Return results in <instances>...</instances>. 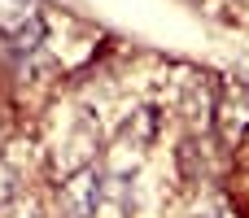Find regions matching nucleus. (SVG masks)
Returning <instances> with one entry per match:
<instances>
[{
	"instance_id": "nucleus-5",
	"label": "nucleus",
	"mask_w": 249,
	"mask_h": 218,
	"mask_svg": "<svg viewBox=\"0 0 249 218\" xmlns=\"http://www.w3.org/2000/svg\"><path fill=\"white\" fill-rule=\"evenodd\" d=\"M245 9H249V0H245Z\"/></svg>"
},
{
	"instance_id": "nucleus-3",
	"label": "nucleus",
	"mask_w": 249,
	"mask_h": 218,
	"mask_svg": "<svg viewBox=\"0 0 249 218\" xmlns=\"http://www.w3.org/2000/svg\"><path fill=\"white\" fill-rule=\"evenodd\" d=\"M26 26H39V0H0V35L22 39Z\"/></svg>"
},
{
	"instance_id": "nucleus-1",
	"label": "nucleus",
	"mask_w": 249,
	"mask_h": 218,
	"mask_svg": "<svg viewBox=\"0 0 249 218\" xmlns=\"http://www.w3.org/2000/svg\"><path fill=\"white\" fill-rule=\"evenodd\" d=\"M214 118H219V135L223 144H241L249 131V101L241 92H223L219 105H214Z\"/></svg>"
},
{
	"instance_id": "nucleus-4",
	"label": "nucleus",
	"mask_w": 249,
	"mask_h": 218,
	"mask_svg": "<svg viewBox=\"0 0 249 218\" xmlns=\"http://www.w3.org/2000/svg\"><path fill=\"white\" fill-rule=\"evenodd\" d=\"M197 218H232V214H228L223 205H210V210H201V214H197Z\"/></svg>"
},
{
	"instance_id": "nucleus-2",
	"label": "nucleus",
	"mask_w": 249,
	"mask_h": 218,
	"mask_svg": "<svg viewBox=\"0 0 249 218\" xmlns=\"http://www.w3.org/2000/svg\"><path fill=\"white\" fill-rule=\"evenodd\" d=\"M66 205H70L74 218H92L96 214V205H101V175H96V166L79 170V175L66 184Z\"/></svg>"
}]
</instances>
